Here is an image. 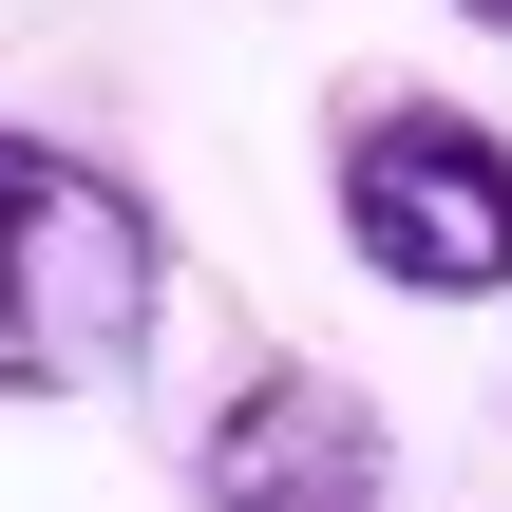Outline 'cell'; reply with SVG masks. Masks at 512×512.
I'll return each instance as SVG.
<instances>
[{
	"label": "cell",
	"instance_id": "obj_3",
	"mask_svg": "<svg viewBox=\"0 0 512 512\" xmlns=\"http://www.w3.org/2000/svg\"><path fill=\"white\" fill-rule=\"evenodd\" d=\"M209 512H399V437L342 361H247L209 418Z\"/></svg>",
	"mask_w": 512,
	"mask_h": 512
},
{
	"label": "cell",
	"instance_id": "obj_4",
	"mask_svg": "<svg viewBox=\"0 0 512 512\" xmlns=\"http://www.w3.org/2000/svg\"><path fill=\"white\" fill-rule=\"evenodd\" d=\"M456 19H494V38H512V0H456Z\"/></svg>",
	"mask_w": 512,
	"mask_h": 512
},
{
	"label": "cell",
	"instance_id": "obj_2",
	"mask_svg": "<svg viewBox=\"0 0 512 512\" xmlns=\"http://www.w3.org/2000/svg\"><path fill=\"white\" fill-rule=\"evenodd\" d=\"M323 190H342V247H361L399 304H494L512 285V133L494 114H456V95H361L342 152H323Z\"/></svg>",
	"mask_w": 512,
	"mask_h": 512
},
{
	"label": "cell",
	"instance_id": "obj_1",
	"mask_svg": "<svg viewBox=\"0 0 512 512\" xmlns=\"http://www.w3.org/2000/svg\"><path fill=\"white\" fill-rule=\"evenodd\" d=\"M171 323V228L76 133L0 114V399H133Z\"/></svg>",
	"mask_w": 512,
	"mask_h": 512
}]
</instances>
